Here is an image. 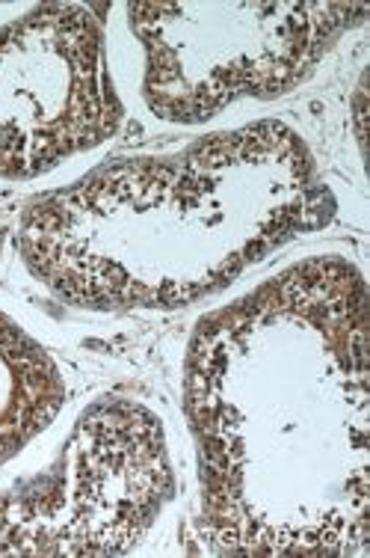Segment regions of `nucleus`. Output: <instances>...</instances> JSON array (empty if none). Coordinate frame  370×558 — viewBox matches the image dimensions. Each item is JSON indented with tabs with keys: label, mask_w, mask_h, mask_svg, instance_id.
I'll return each instance as SVG.
<instances>
[{
	"label": "nucleus",
	"mask_w": 370,
	"mask_h": 558,
	"mask_svg": "<svg viewBox=\"0 0 370 558\" xmlns=\"http://www.w3.org/2000/svg\"><path fill=\"white\" fill-rule=\"evenodd\" d=\"M368 282L341 256L296 262L201 318L184 413L211 553H368Z\"/></svg>",
	"instance_id": "f257e3e1"
},
{
	"label": "nucleus",
	"mask_w": 370,
	"mask_h": 558,
	"mask_svg": "<svg viewBox=\"0 0 370 558\" xmlns=\"http://www.w3.org/2000/svg\"><path fill=\"white\" fill-rule=\"evenodd\" d=\"M332 217L306 140L261 119L122 158L24 211L18 256L77 310H178Z\"/></svg>",
	"instance_id": "f03ea898"
},
{
	"label": "nucleus",
	"mask_w": 370,
	"mask_h": 558,
	"mask_svg": "<svg viewBox=\"0 0 370 558\" xmlns=\"http://www.w3.org/2000/svg\"><path fill=\"white\" fill-rule=\"evenodd\" d=\"M361 3H131L143 98L155 117L199 125L240 98L285 96L318 72Z\"/></svg>",
	"instance_id": "7ed1b4c3"
},
{
	"label": "nucleus",
	"mask_w": 370,
	"mask_h": 558,
	"mask_svg": "<svg viewBox=\"0 0 370 558\" xmlns=\"http://www.w3.org/2000/svg\"><path fill=\"white\" fill-rule=\"evenodd\" d=\"M172 494L158 413L131 398H101L42 475L0 494V556H125Z\"/></svg>",
	"instance_id": "20e7f679"
},
{
	"label": "nucleus",
	"mask_w": 370,
	"mask_h": 558,
	"mask_svg": "<svg viewBox=\"0 0 370 558\" xmlns=\"http://www.w3.org/2000/svg\"><path fill=\"white\" fill-rule=\"evenodd\" d=\"M119 125L96 12L39 3L0 24V179H39L104 146Z\"/></svg>",
	"instance_id": "39448f33"
},
{
	"label": "nucleus",
	"mask_w": 370,
	"mask_h": 558,
	"mask_svg": "<svg viewBox=\"0 0 370 558\" xmlns=\"http://www.w3.org/2000/svg\"><path fill=\"white\" fill-rule=\"evenodd\" d=\"M63 398V375L48 351L0 312V463L51 425Z\"/></svg>",
	"instance_id": "423d86ee"
}]
</instances>
